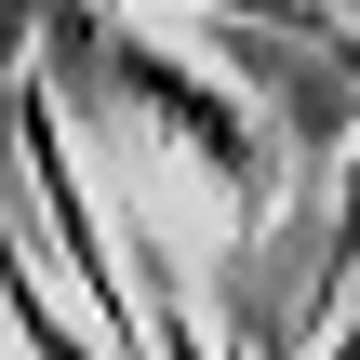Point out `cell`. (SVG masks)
I'll list each match as a JSON object with an SVG mask.
<instances>
[{"label":"cell","mask_w":360,"mask_h":360,"mask_svg":"<svg viewBox=\"0 0 360 360\" xmlns=\"http://www.w3.org/2000/svg\"><path fill=\"white\" fill-rule=\"evenodd\" d=\"M13 40H27V0H0V107L27 94V67H13Z\"/></svg>","instance_id":"cell-4"},{"label":"cell","mask_w":360,"mask_h":360,"mask_svg":"<svg viewBox=\"0 0 360 360\" xmlns=\"http://www.w3.org/2000/svg\"><path fill=\"white\" fill-rule=\"evenodd\" d=\"M53 67H67V94L134 107V120H147V134H160L227 214H267V200H281V120H267L240 80H214L200 53L107 27V0H53Z\"/></svg>","instance_id":"cell-1"},{"label":"cell","mask_w":360,"mask_h":360,"mask_svg":"<svg viewBox=\"0 0 360 360\" xmlns=\"http://www.w3.org/2000/svg\"><path fill=\"white\" fill-rule=\"evenodd\" d=\"M334 13H360V0H334Z\"/></svg>","instance_id":"cell-5"},{"label":"cell","mask_w":360,"mask_h":360,"mask_svg":"<svg viewBox=\"0 0 360 360\" xmlns=\"http://www.w3.org/2000/svg\"><path fill=\"white\" fill-rule=\"evenodd\" d=\"M187 13H254V27H294V40H347L360 13H334V0H187Z\"/></svg>","instance_id":"cell-3"},{"label":"cell","mask_w":360,"mask_h":360,"mask_svg":"<svg viewBox=\"0 0 360 360\" xmlns=\"http://www.w3.org/2000/svg\"><path fill=\"white\" fill-rule=\"evenodd\" d=\"M134 307H147V360H227V334H200L187 294H134Z\"/></svg>","instance_id":"cell-2"}]
</instances>
